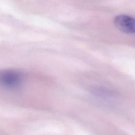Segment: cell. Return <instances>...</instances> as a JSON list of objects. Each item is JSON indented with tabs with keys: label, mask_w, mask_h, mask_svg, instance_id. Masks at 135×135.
Wrapping results in <instances>:
<instances>
[{
	"label": "cell",
	"mask_w": 135,
	"mask_h": 135,
	"mask_svg": "<svg viewBox=\"0 0 135 135\" xmlns=\"http://www.w3.org/2000/svg\"><path fill=\"white\" fill-rule=\"evenodd\" d=\"M92 93L96 96L107 100L113 99L115 96V94L114 92L102 88L93 89L92 90Z\"/></svg>",
	"instance_id": "cell-3"
},
{
	"label": "cell",
	"mask_w": 135,
	"mask_h": 135,
	"mask_svg": "<svg viewBox=\"0 0 135 135\" xmlns=\"http://www.w3.org/2000/svg\"><path fill=\"white\" fill-rule=\"evenodd\" d=\"M22 81V74L15 70H5L0 73V84L8 89H15Z\"/></svg>",
	"instance_id": "cell-1"
},
{
	"label": "cell",
	"mask_w": 135,
	"mask_h": 135,
	"mask_svg": "<svg viewBox=\"0 0 135 135\" xmlns=\"http://www.w3.org/2000/svg\"><path fill=\"white\" fill-rule=\"evenodd\" d=\"M114 24L120 31L126 34L135 35L134 18L127 15H119L114 17Z\"/></svg>",
	"instance_id": "cell-2"
}]
</instances>
